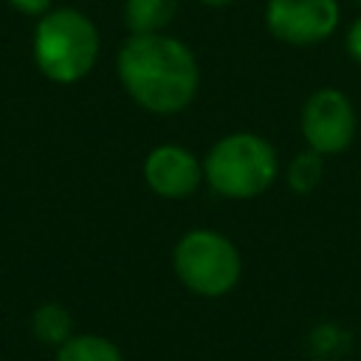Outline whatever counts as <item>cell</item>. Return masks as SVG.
Segmentation results:
<instances>
[{"mask_svg": "<svg viewBox=\"0 0 361 361\" xmlns=\"http://www.w3.org/2000/svg\"><path fill=\"white\" fill-rule=\"evenodd\" d=\"M144 180L158 197L180 200L203 183V161L180 144H158L144 158Z\"/></svg>", "mask_w": 361, "mask_h": 361, "instance_id": "7", "label": "cell"}, {"mask_svg": "<svg viewBox=\"0 0 361 361\" xmlns=\"http://www.w3.org/2000/svg\"><path fill=\"white\" fill-rule=\"evenodd\" d=\"M355 3H358V6H361V0H355Z\"/></svg>", "mask_w": 361, "mask_h": 361, "instance_id": "15", "label": "cell"}, {"mask_svg": "<svg viewBox=\"0 0 361 361\" xmlns=\"http://www.w3.org/2000/svg\"><path fill=\"white\" fill-rule=\"evenodd\" d=\"M172 271L178 282L203 299L231 293L243 276V257L231 237L214 228H189L172 245Z\"/></svg>", "mask_w": 361, "mask_h": 361, "instance_id": "4", "label": "cell"}, {"mask_svg": "<svg viewBox=\"0 0 361 361\" xmlns=\"http://www.w3.org/2000/svg\"><path fill=\"white\" fill-rule=\"evenodd\" d=\"M344 48L355 65H361V17H355L344 34Z\"/></svg>", "mask_w": 361, "mask_h": 361, "instance_id": "13", "label": "cell"}, {"mask_svg": "<svg viewBox=\"0 0 361 361\" xmlns=\"http://www.w3.org/2000/svg\"><path fill=\"white\" fill-rule=\"evenodd\" d=\"M338 0H268L265 28L274 39L296 48L319 45L338 28Z\"/></svg>", "mask_w": 361, "mask_h": 361, "instance_id": "6", "label": "cell"}, {"mask_svg": "<svg viewBox=\"0 0 361 361\" xmlns=\"http://www.w3.org/2000/svg\"><path fill=\"white\" fill-rule=\"evenodd\" d=\"M54 361H124L116 341L99 333H73L54 353Z\"/></svg>", "mask_w": 361, "mask_h": 361, "instance_id": "9", "label": "cell"}, {"mask_svg": "<svg viewBox=\"0 0 361 361\" xmlns=\"http://www.w3.org/2000/svg\"><path fill=\"white\" fill-rule=\"evenodd\" d=\"M279 172L276 149L259 133H228L217 138L203 158V180L228 200H248L274 186Z\"/></svg>", "mask_w": 361, "mask_h": 361, "instance_id": "3", "label": "cell"}, {"mask_svg": "<svg viewBox=\"0 0 361 361\" xmlns=\"http://www.w3.org/2000/svg\"><path fill=\"white\" fill-rule=\"evenodd\" d=\"M31 51L34 65L45 79L56 85H73L93 71L102 51V37L85 11L59 6L39 17Z\"/></svg>", "mask_w": 361, "mask_h": 361, "instance_id": "2", "label": "cell"}, {"mask_svg": "<svg viewBox=\"0 0 361 361\" xmlns=\"http://www.w3.org/2000/svg\"><path fill=\"white\" fill-rule=\"evenodd\" d=\"M203 6H212V8H223V6H231L234 0H200Z\"/></svg>", "mask_w": 361, "mask_h": 361, "instance_id": "14", "label": "cell"}, {"mask_svg": "<svg viewBox=\"0 0 361 361\" xmlns=\"http://www.w3.org/2000/svg\"><path fill=\"white\" fill-rule=\"evenodd\" d=\"M299 127L307 149L319 155H338L353 144L358 116L347 93H341L338 87H319L307 96Z\"/></svg>", "mask_w": 361, "mask_h": 361, "instance_id": "5", "label": "cell"}, {"mask_svg": "<svg viewBox=\"0 0 361 361\" xmlns=\"http://www.w3.org/2000/svg\"><path fill=\"white\" fill-rule=\"evenodd\" d=\"M322 178H324V155H319L313 149H302L288 164V172H285L288 189L296 195H310L322 183Z\"/></svg>", "mask_w": 361, "mask_h": 361, "instance_id": "11", "label": "cell"}, {"mask_svg": "<svg viewBox=\"0 0 361 361\" xmlns=\"http://www.w3.org/2000/svg\"><path fill=\"white\" fill-rule=\"evenodd\" d=\"M31 333L37 341L56 350L62 341H68L73 336V316L59 302H42L31 313Z\"/></svg>", "mask_w": 361, "mask_h": 361, "instance_id": "10", "label": "cell"}, {"mask_svg": "<svg viewBox=\"0 0 361 361\" xmlns=\"http://www.w3.org/2000/svg\"><path fill=\"white\" fill-rule=\"evenodd\" d=\"M6 3L25 17H42L54 8V0H6Z\"/></svg>", "mask_w": 361, "mask_h": 361, "instance_id": "12", "label": "cell"}, {"mask_svg": "<svg viewBox=\"0 0 361 361\" xmlns=\"http://www.w3.org/2000/svg\"><path fill=\"white\" fill-rule=\"evenodd\" d=\"M116 73L127 96L155 116L186 110L200 87L195 51L166 31L130 34L118 48Z\"/></svg>", "mask_w": 361, "mask_h": 361, "instance_id": "1", "label": "cell"}, {"mask_svg": "<svg viewBox=\"0 0 361 361\" xmlns=\"http://www.w3.org/2000/svg\"><path fill=\"white\" fill-rule=\"evenodd\" d=\"M180 11V0H124V25L130 34H161Z\"/></svg>", "mask_w": 361, "mask_h": 361, "instance_id": "8", "label": "cell"}]
</instances>
